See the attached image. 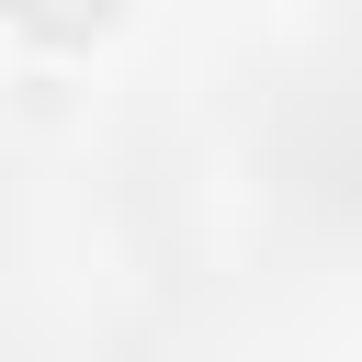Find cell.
<instances>
[{
	"instance_id": "cell-1",
	"label": "cell",
	"mask_w": 362,
	"mask_h": 362,
	"mask_svg": "<svg viewBox=\"0 0 362 362\" xmlns=\"http://www.w3.org/2000/svg\"><path fill=\"white\" fill-rule=\"evenodd\" d=\"M124 11H136V0H0V23H11L23 45H45V57H79V45H102Z\"/></svg>"
}]
</instances>
